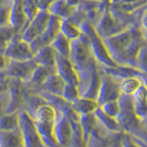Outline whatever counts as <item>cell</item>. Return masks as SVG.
<instances>
[{
  "label": "cell",
  "instance_id": "30bf717a",
  "mask_svg": "<svg viewBox=\"0 0 147 147\" xmlns=\"http://www.w3.org/2000/svg\"><path fill=\"white\" fill-rule=\"evenodd\" d=\"M60 25H61V20L58 18L51 16L49 24L46 30L41 33L38 38L32 40L30 43L32 53H35L41 48L50 46L53 40L56 38L60 33Z\"/></svg>",
  "mask_w": 147,
  "mask_h": 147
},
{
  "label": "cell",
  "instance_id": "e0dca14e",
  "mask_svg": "<svg viewBox=\"0 0 147 147\" xmlns=\"http://www.w3.org/2000/svg\"><path fill=\"white\" fill-rule=\"evenodd\" d=\"M58 111L52 105L48 102L43 104L42 106L36 110L33 116L35 122H43V123H52L54 124L58 118Z\"/></svg>",
  "mask_w": 147,
  "mask_h": 147
},
{
  "label": "cell",
  "instance_id": "4316f807",
  "mask_svg": "<svg viewBox=\"0 0 147 147\" xmlns=\"http://www.w3.org/2000/svg\"><path fill=\"white\" fill-rule=\"evenodd\" d=\"M50 46L54 50L56 54L60 56L65 58L69 57L71 50V41L67 40L63 34L59 33Z\"/></svg>",
  "mask_w": 147,
  "mask_h": 147
},
{
  "label": "cell",
  "instance_id": "7bdbcfd3",
  "mask_svg": "<svg viewBox=\"0 0 147 147\" xmlns=\"http://www.w3.org/2000/svg\"><path fill=\"white\" fill-rule=\"evenodd\" d=\"M2 91V87L1 86H0V92H1Z\"/></svg>",
  "mask_w": 147,
  "mask_h": 147
},
{
  "label": "cell",
  "instance_id": "52a82bcc",
  "mask_svg": "<svg viewBox=\"0 0 147 147\" xmlns=\"http://www.w3.org/2000/svg\"><path fill=\"white\" fill-rule=\"evenodd\" d=\"M3 53L9 61L13 62L29 61V60L33 58L34 55L31 51L30 43L23 40L20 35L18 34L15 35Z\"/></svg>",
  "mask_w": 147,
  "mask_h": 147
},
{
  "label": "cell",
  "instance_id": "bcb514c9",
  "mask_svg": "<svg viewBox=\"0 0 147 147\" xmlns=\"http://www.w3.org/2000/svg\"><path fill=\"white\" fill-rule=\"evenodd\" d=\"M44 147H45V146H44Z\"/></svg>",
  "mask_w": 147,
  "mask_h": 147
},
{
  "label": "cell",
  "instance_id": "ab89813d",
  "mask_svg": "<svg viewBox=\"0 0 147 147\" xmlns=\"http://www.w3.org/2000/svg\"><path fill=\"white\" fill-rule=\"evenodd\" d=\"M9 63V60L5 56L3 53H0V72L6 70Z\"/></svg>",
  "mask_w": 147,
  "mask_h": 147
},
{
  "label": "cell",
  "instance_id": "5b68a950",
  "mask_svg": "<svg viewBox=\"0 0 147 147\" xmlns=\"http://www.w3.org/2000/svg\"><path fill=\"white\" fill-rule=\"evenodd\" d=\"M18 130L24 147H44L37 131L34 119L26 111L18 112Z\"/></svg>",
  "mask_w": 147,
  "mask_h": 147
},
{
  "label": "cell",
  "instance_id": "277c9868",
  "mask_svg": "<svg viewBox=\"0 0 147 147\" xmlns=\"http://www.w3.org/2000/svg\"><path fill=\"white\" fill-rule=\"evenodd\" d=\"M83 34H85L89 41L90 50L93 54V57L96 62H98L101 64H104L105 67L113 69L117 68L118 65L114 63V61L109 54L107 49L103 43L102 39H100L98 35L96 33L95 28L89 23L83 22L79 26Z\"/></svg>",
  "mask_w": 147,
  "mask_h": 147
},
{
  "label": "cell",
  "instance_id": "9c48e42d",
  "mask_svg": "<svg viewBox=\"0 0 147 147\" xmlns=\"http://www.w3.org/2000/svg\"><path fill=\"white\" fill-rule=\"evenodd\" d=\"M126 29L121 21H119L110 11H106L95 28L96 33L100 39H107L118 34Z\"/></svg>",
  "mask_w": 147,
  "mask_h": 147
},
{
  "label": "cell",
  "instance_id": "ba28073f",
  "mask_svg": "<svg viewBox=\"0 0 147 147\" xmlns=\"http://www.w3.org/2000/svg\"><path fill=\"white\" fill-rule=\"evenodd\" d=\"M51 15L47 12V10H44V9L40 10L33 20L29 22L26 29L20 34L21 39L26 42L30 43L46 30Z\"/></svg>",
  "mask_w": 147,
  "mask_h": 147
},
{
  "label": "cell",
  "instance_id": "83f0119b",
  "mask_svg": "<svg viewBox=\"0 0 147 147\" xmlns=\"http://www.w3.org/2000/svg\"><path fill=\"white\" fill-rule=\"evenodd\" d=\"M99 86H100V74L98 71V68L95 67L93 72H92L88 86H87L86 92L81 96L93 99V100H96Z\"/></svg>",
  "mask_w": 147,
  "mask_h": 147
},
{
  "label": "cell",
  "instance_id": "8992f818",
  "mask_svg": "<svg viewBox=\"0 0 147 147\" xmlns=\"http://www.w3.org/2000/svg\"><path fill=\"white\" fill-rule=\"evenodd\" d=\"M119 82L108 73L100 74V86L98 89L96 102L98 106L109 101L118 100L121 96Z\"/></svg>",
  "mask_w": 147,
  "mask_h": 147
},
{
  "label": "cell",
  "instance_id": "d590c367",
  "mask_svg": "<svg viewBox=\"0 0 147 147\" xmlns=\"http://www.w3.org/2000/svg\"><path fill=\"white\" fill-rule=\"evenodd\" d=\"M11 2L2 1L0 3V27L7 26L9 20V13H10L11 8Z\"/></svg>",
  "mask_w": 147,
  "mask_h": 147
},
{
  "label": "cell",
  "instance_id": "ac0fdd59",
  "mask_svg": "<svg viewBox=\"0 0 147 147\" xmlns=\"http://www.w3.org/2000/svg\"><path fill=\"white\" fill-rule=\"evenodd\" d=\"M40 141L45 147H57L58 144L53 135V124L35 122Z\"/></svg>",
  "mask_w": 147,
  "mask_h": 147
},
{
  "label": "cell",
  "instance_id": "3957f363",
  "mask_svg": "<svg viewBox=\"0 0 147 147\" xmlns=\"http://www.w3.org/2000/svg\"><path fill=\"white\" fill-rule=\"evenodd\" d=\"M121 111L117 117V121L121 131H125L127 134H130L135 138H141L139 131H142V121L136 117L133 110V99L132 96L121 95L118 99Z\"/></svg>",
  "mask_w": 147,
  "mask_h": 147
},
{
  "label": "cell",
  "instance_id": "2e32d148",
  "mask_svg": "<svg viewBox=\"0 0 147 147\" xmlns=\"http://www.w3.org/2000/svg\"><path fill=\"white\" fill-rule=\"evenodd\" d=\"M32 60L37 65L44 67H55L56 53L51 46H46L36 52Z\"/></svg>",
  "mask_w": 147,
  "mask_h": 147
},
{
  "label": "cell",
  "instance_id": "44dd1931",
  "mask_svg": "<svg viewBox=\"0 0 147 147\" xmlns=\"http://www.w3.org/2000/svg\"><path fill=\"white\" fill-rule=\"evenodd\" d=\"M144 84V81L139 76L125 77L119 82V90L121 95L131 96L139 87Z\"/></svg>",
  "mask_w": 147,
  "mask_h": 147
},
{
  "label": "cell",
  "instance_id": "b9f144b4",
  "mask_svg": "<svg viewBox=\"0 0 147 147\" xmlns=\"http://www.w3.org/2000/svg\"><path fill=\"white\" fill-rule=\"evenodd\" d=\"M1 110H2V101L0 100V115H1Z\"/></svg>",
  "mask_w": 147,
  "mask_h": 147
},
{
  "label": "cell",
  "instance_id": "f546056e",
  "mask_svg": "<svg viewBox=\"0 0 147 147\" xmlns=\"http://www.w3.org/2000/svg\"><path fill=\"white\" fill-rule=\"evenodd\" d=\"M18 130V112L0 115V131Z\"/></svg>",
  "mask_w": 147,
  "mask_h": 147
},
{
  "label": "cell",
  "instance_id": "1f68e13d",
  "mask_svg": "<svg viewBox=\"0 0 147 147\" xmlns=\"http://www.w3.org/2000/svg\"><path fill=\"white\" fill-rule=\"evenodd\" d=\"M99 109L104 114L113 119H117L118 115L119 114V111H121V108H119V104L118 100L109 101V102L104 103L101 106H99Z\"/></svg>",
  "mask_w": 147,
  "mask_h": 147
},
{
  "label": "cell",
  "instance_id": "5bb4252c",
  "mask_svg": "<svg viewBox=\"0 0 147 147\" xmlns=\"http://www.w3.org/2000/svg\"><path fill=\"white\" fill-rule=\"evenodd\" d=\"M8 24L16 34L20 35L23 30L26 29V27L29 24L26 15L23 11L22 7V1L20 0H16L12 1L10 13H9V20Z\"/></svg>",
  "mask_w": 147,
  "mask_h": 147
},
{
  "label": "cell",
  "instance_id": "7402d4cb",
  "mask_svg": "<svg viewBox=\"0 0 147 147\" xmlns=\"http://www.w3.org/2000/svg\"><path fill=\"white\" fill-rule=\"evenodd\" d=\"M0 147H24L20 130L0 131Z\"/></svg>",
  "mask_w": 147,
  "mask_h": 147
},
{
  "label": "cell",
  "instance_id": "7c38bea8",
  "mask_svg": "<svg viewBox=\"0 0 147 147\" xmlns=\"http://www.w3.org/2000/svg\"><path fill=\"white\" fill-rule=\"evenodd\" d=\"M53 135L58 145L69 146L73 136V126L69 119L63 114H58V118L53 124Z\"/></svg>",
  "mask_w": 147,
  "mask_h": 147
},
{
  "label": "cell",
  "instance_id": "cb8c5ba5",
  "mask_svg": "<svg viewBox=\"0 0 147 147\" xmlns=\"http://www.w3.org/2000/svg\"><path fill=\"white\" fill-rule=\"evenodd\" d=\"M79 125L82 131L83 138L86 144L91 133L95 131L98 125V121L95 117V114H88V115H83L79 116Z\"/></svg>",
  "mask_w": 147,
  "mask_h": 147
},
{
  "label": "cell",
  "instance_id": "f1b7e54d",
  "mask_svg": "<svg viewBox=\"0 0 147 147\" xmlns=\"http://www.w3.org/2000/svg\"><path fill=\"white\" fill-rule=\"evenodd\" d=\"M15 81L16 82H14L10 86V88H11L10 101H9V105L7 107V109H5V114L17 112L16 110L18 108V106L20 105V101L22 98L20 86V84H18V80H15Z\"/></svg>",
  "mask_w": 147,
  "mask_h": 147
},
{
  "label": "cell",
  "instance_id": "f35d334b",
  "mask_svg": "<svg viewBox=\"0 0 147 147\" xmlns=\"http://www.w3.org/2000/svg\"><path fill=\"white\" fill-rule=\"evenodd\" d=\"M132 99L134 102L137 103H146V96H147V91H146V86L145 84L142 85L139 88H138L134 94L132 96Z\"/></svg>",
  "mask_w": 147,
  "mask_h": 147
},
{
  "label": "cell",
  "instance_id": "7a4b0ae2",
  "mask_svg": "<svg viewBox=\"0 0 147 147\" xmlns=\"http://www.w3.org/2000/svg\"><path fill=\"white\" fill-rule=\"evenodd\" d=\"M68 59L77 74L79 79L77 88L80 96H82L88 86L92 72L96 67L88 39L85 34L82 33L80 38L71 41V50Z\"/></svg>",
  "mask_w": 147,
  "mask_h": 147
},
{
  "label": "cell",
  "instance_id": "ffe728a7",
  "mask_svg": "<svg viewBox=\"0 0 147 147\" xmlns=\"http://www.w3.org/2000/svg\"><path fill=\"white\" fill-rule=\"evenodd\" d=\"M65 85L66 84L63 81L61 77L58 76L56 74H53L44 82L41 87L43 88L45 93L58 96V98H62Z\"/></svg>",
  "mask_w": 147,
  "mask_h": 147
},
{
  "label": "cell",
  "instance_id": "4dcf8cb0",
  "mask_svg": "<svg viewBox=\"0 0 147 147\" xmlns=\"http://www.w3.org/2000/svg\"><path fill=\"white\" fill-rule=\"evenodd\" d=\"M15 35L17 34L9 25L0 27V53H4Z\"/></svg>",
  "mask_w": 147,
  "mask_h": 147
},
{
  "label": "cell",
  "instance_id": "8d00e7d4",
  "mask_svg": "<svg viewBox=\"0 0 147 147\" xmlns=\"http://www.w3.org/2000/svg\"><path fill=\"white\" fill-rule=\"evenodd\" d=\"M119 144L121 147H144V144H141L135 137L124 132L119 139Z\"/></svg>",
  "mask_w": 147,
  "mask_h": 147
},
{
  "label": "cell",
  "instance_id": "4fadbf2b",
  "mask_svg": "<svg viewBox=\"0 0 147 147\" xmlns=\"http://www.w3.org/2000/svg\"><path fill=\"white\" fill-rule=\"evenodd\" d=\"M55 70H56V75L61 77L66 85L78 86L79 79H78L77 74L68 58L62 57L56 54Z\"/></svg>",
  "mask_w": 147,
  "mask_h": 147
},
{
  "label": "cell",
  "instance_id": "d6a6232c",
  "mask_svg": "<svg viewBox=\"0 0 147 147\" xmlns=\"http://www.w3.org/2000/svg\"><path fill=\"white\" fill-rule=\"evenodd\" d=\"M22 7L26 18L29 22H30L36 17L37 14L40 10L39 3L35 1H22Z\"/></svg>",
  "mask_w": 147,
  "mask_h": 147
},
{
  "label": "cell",
  "instance_id": "836d02e7",
  "mask_svg": "<svg viewBox=\"0 0 147 147\" xmlns=\"http://www.w3.org/2000/svg\"><path fill=\"white\" fill-rule=\"evenodd\" d=\"M80 93L78 91L77 86L72 85H65L62 95V98L69 104H73L80 98Z\"/></svg>",
  "mask_w": 147,
  "mask_h": 147
},
{
  "label": "cell",
  "instance_id": "74e56055",
  "mask_svg": "<svg viewBox=\"0 0 147 147\" xmlns=\"http://www.w3.org/2000/svg\"><path fill=\"white\" fill-rule=\"evenodd\" d=\"M135 64L136 67L139 68L140 72L142 74H145V68H146V46L144 45L140 49L136 55L135 59Z\"/></svg>",
  "mask_w": 147,
  "mask_h": 147
},
{
  "label": "cell",
  "instance_id": "60d3db41",
  "mask_svg": "<svg viewBox=\"0 0 147 147\" xmlns=\"http://www.w3.org/2000/svg\"><path fill=\"white\" fill-rule=\"evenodd\" d=\"M111 147H121V144H119V141L115 142L114 144H112V146H111Z\"/></svg>",
  "mask_w": 147,
  "mask_h": 147
},
{
  "label": "cell",
  "instance_id": "d6986e66",
  "mask_svg": "<svg viewBox=\"0 0 147 147\" xmlns=\"http://www.w3.org/2000/svg\"><path fill=\"white\" fill-rule=\"evenodd\" d=\"M71 107L78 116H83V115L93 114L99 108V106L96 100L80 96L76 101L71 104Z\"/></svg>",
  "mask_w": 147,
  "mask_h": 147
},
{
  "label": "cell",
  "instance_id": "6da1fadb",
  "mask_svg": "<svg viewBox=\"0 0 147 147\" xmlns=\"http://www.w3.org/2000/svg\"><path fill=\"white\" fill-rule=\"evenodd\" d=\"M103 43L109 54L118 66L136 67L135 59L138 52L145 45V37L141 30L133 27L126 28L107 39H104Z\"/></svg>",
  "mask_w": 147,
  "mask_h": 147
},
{
  "label": "cell",
  "instance_id": "ee69618b",
  "mask_svg": "<svg viewBox=\"0 0 147 147\" xmlns=\"http://www.w3.org/2000/svg\"><path fill=\"white\" fill-rule=\"evenodd\" d=\"M57 147H64V146H60V145H58Z\"/></svg>",
  "mask_w": 147,
  "mask_h": 147
},
{
  "label": "cell",
  "instance_id": "f6af8a7d",
  "mask_svg": "<svg viewBox=\"0 0 147 147\" xmlns=\"http://www.w3.org/2000/svg\"><path fill=\"white\" fill-rule=\"evenodd\" d=\"M0 3H1V2H0Z\"/></svg>",
  "mask_w": 147,
  "mask_h": 147
},
{
  "label": "cell",
  "instance_id": "484cf974",
  "mask_svg": "<svg viewBox=\"0 0 147 147\" xmlns=\"http://www.w3.org/2000/svg\"><path fill=\"white\" fill-rule=\"evenodd\" d=\"M94 114H95L96 121H98V123L100 124V125H102L105 129H107L108 131L111 132H115V133H119L122 131L117 121V119L107 116V115L101 111V109L99 108L96 110Z\"/></svg>",
  "mask_w": 147,
  "mask_h": 147
},
{
  "label": "cell",
  "instance_id": "9a60e30c",
  "mask_svg": "<svg viewBox=\"0 0 147 147\" xmlns=\"http://www.w3.org/2000/svg\"><path fill=\"white\" fill-rule=\"evenodd\" d=\"M76 3L70 1H53L47 7V12L51 16L63 20H70L76 13L77 7Z\"/></svg>",
  "mask_w": 147,
  "mask_h": 147
},
{
  "label": "cell",
  "instance_id": "603a6c76",
  "mask_svg": "<svg viewBox=\"0 0 147 147\" xmlns=\"http://www.w3.org/2000/svg\"><path fill=\"white\" fill-rule=\"evenodd\" d=\"M60 33L63 34L67 40L73 41L80 38L82 31L80 27L71 20H61V25H60Z\"/></svg>",
  "mask_w": 147,
  "mask_h": 147
},
{
  "label": "cell",
  "instance_id": "d4e9b609",
  "mask_svg": "<svg viewBox=\"0 0 147 147\" xmlns=\"http://www.w3.org/2000/svg\"><path fill=\"white\" fill-rule=\"evenodd\" d=\"M53 74H56L55 67H44L38 65L32 74L30 83L34 86H41L44 84V82Z\"/></svg>",
  "mask_w": 147,
  "mask_h": 147
},
{
  "label": "cell",
  "instance_id": "e575fe53",
  "mask_svg": "<svg viewBox=\"0 0 147 147\" xmlns=\"http://www.w3.org/2000/svg\"><path fill=\"white\" fill-rule=\"evenodd\" d=\"M47 103L42 96L40 95H37V96H32L29 98V103H28V109L25 111L30 115L31 118H33L34 114L36 112V110L38 109L40 106H42L43 104Z\"/></svg>",
  "mask_w": 147,
  "mask_h": 147
},
{
  "label": "cell",
  "instance_id": "8fae6325",
  "mask_svg": "<svg viewBox=\"0 0 147 147\" xmlns=\"http://www.w3.org/2000/svg\"><path fill=\"white\" fill-rule=\"evenodd\" d=\"M37 66L38 65L32 59L25 62L9 61L6 72L9 76H11L15 80L21 82H30L32 74Z\"/></svg>",
  "mask_w": 147,
  "mask_h": 147
}]
</instances>
